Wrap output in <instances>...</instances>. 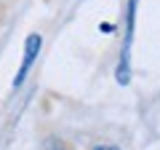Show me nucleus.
<instances>
[{
  "label": "nucleus",
  "mask_w": 160,
  "mask_h": 150,
  "mask_svg": "<svg viewBox=\"0 0 160 150\" xmlns=\"http://www.w3.org/2000/svg\"><path fill=\"white\" fill-rule=\"evenodd\" d=\"M40 46H43L40 35H29V38H27V43H24V59H22V67H19L16 78H13V86H22V83H24L29 67L35 64V59H38V54H40Z\"/></svg>",
  "instance_id": "f257e3e1"
},
{
  "label": "nucleus",
  "mask_w": 160,
  "mask_h": 150,
  "mask_svg": "<svg viewBox=\"0 0 160 150\" xmlns=\"http://www.w3.org/2000/svg\"><path fill=\"white\" fill-rule=\"evenodd\" d=\"M93 150H120V147H115V145H96Z\"/></svg>",
  "instance_id": "f03ea898"
}]
</instances>
